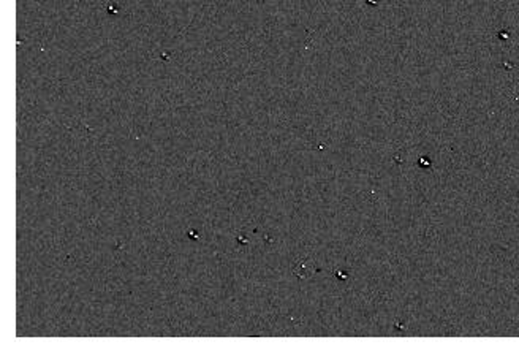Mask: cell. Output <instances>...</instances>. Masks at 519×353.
Segmentation results:
<instances>
[{"mask_svg":"<svg viewBox=\"0 0 519 353\" xmlns=\"http://www.w3.org/2000/svg\"><path fill=\"white\" fill-rule=\"evenodd\" d=\"M315 271H317V268H315V265L310 262V260H302L301 263H298L293 268V273L298 276L299 279L310 277Z\"/></svg>","mask_w":519,"mask_h":353,"instance_id":"obj_1","label":"cell"}]
</instances>
